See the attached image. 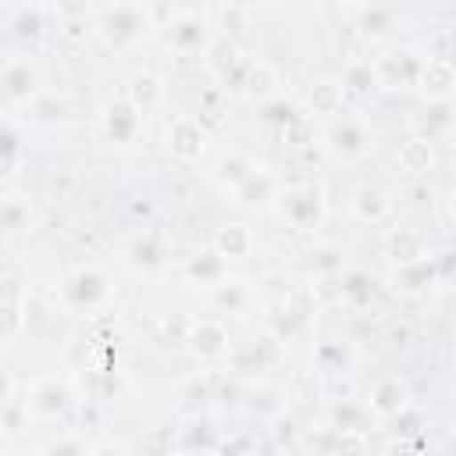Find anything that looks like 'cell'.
<instances>
[{
    "instance_id": "cell-40",
    "label": "cell",
    "mask_w": 456,
    "mask_h": 456,
    "mask_svg": "<svg viewBox=\"0 0 456 456\" xmlns=\"http://www.w3.org/2000/svg\"><path fill=\"white\" fill-rule=\"evenodd\" d=\"M43 452H89V445H82V442H53Z\"/></svg>"
},
{
    "instance_id": "cell-10",
    "label": "cell",
    "mask_w": 456,
    "mask_h": 456,
    "mask_svg": "<svg viewBox=\"0 0 456 456\" xmlns=\"http://www.w3.org/2000/svg\"><path fill=\"white\" fill-rule=\"evenodd\" d=\"M456 89V61L452 57H428L420 64V75H417V93L428 96L431 103H445Z\"/></svg>"
},
{
    "instance_id": "cell-27",
    "label": "cell",
    "mask_w": 456,
    "mask_h": 456,
    "mask_svg": "<svg viewBox=\"0 0 456 456\" xmlns=\"http://www.w3.org/2000/svg\"><path fill=\"white\" fill-rule=\"evenodd\" d=\"M395 160H399V167H403L406 175H424V171H431V164H435V153H431V139H424V135H413V139H406V142L399 146Z\"/></svg>"
},
{
    "instance_id": "cell-39",
    "label": "cell",
    "mask_w": 456,
    "mask_h": 456,
    "mask_svg": "<svg viewBox=\"0 0 456 456\" xmlns=\"http://www.w3.org/2000/svg\"><path fill=\"white\" fill-rule=\"evenodd\" d=\"M18 32H21V36H36V32H39V14H36V11H32V14L21 11V18H18Z\"/></svg>"
},
{
    "instance_id": "cell-34",
    "label": "cell",
    "mask_w": 456,
    "mask_h": 456,
    "mask_svg": "<svg viewBox=\"0 0 456 456\" xmlns=\"http://www.w3.org/2000/svg\"><path fill=\"white\" fill-rule=\"evenodd\" d=\"M392 21H395L392 7H381V4H370V7H363V14H360V28H363V36H381V32L392 28Z\"/></svg>"
},
{
    "instance_id": "cell-31",
    "label": "cell",
    "mask_w": 456,
    "mask_h": 456,
    "mask_svg": "<svg viewBox=\"0 0 456 456\" xmlns=\"http://www.w3.org/2000/svg\"><path fill=\"white\" fill-rule=\"evenodd\" d=\"M25 114L32 118V121H43V125H50V121H61L64 114H68V103L57 96V93H46V89H39L28 103H25Z\"/></svg>"
},
{
    "instance_id": "cell-16",
    "label": "cell",
    "mask_w": 456,
    "mask_h": 456,
    "mask_svg": "<svg viewBox=\"0 0 456 456\" xmlns=\"http://www.w3.org/2000/svg\"><path fill=\"white\" fill-rule=\"evenodd\" d=\"M182 271H185V278H189L192 285L214 289L217 281H224V278H228V256H221L217 249H203V253L189 256Z\"/></svg>"
},
{
    "instance_id": "cell-22",
    "label": "cell",
    "mask_w": 456,
    "mask_h": 456,
    "mask_svg": "<svg viewBox=\"0 0 456 456\" xmlns=\"http://www.w3.org/2000/svg\"><path fill=\"white\" fill-rule=\"evenodd\" d=\"M349 207H353V214H356L360 221L378 224V221H385V217H388L392 200H388V192H381L378 185H360V189H353Z\"/></svg>"
},
{
    "instance_id": "cell-11",
    "label": "cell",
    "mask_w": 456,
    "mask_h": 456,
    "mask_svg": "<svg viewBox=\"0 0 456 456\" xmlns=\"http://www.w3.org/2000/svg\"><path fill=\"white\" fill-rule=\"evenodd\" d=\"M367 406L374 410V417L381 420H392L399 417L403 410H410V385L399 378V374H385L374 381L370 395H367Z\"/></svg>"
},
{
    "instance_id": "cell-38",
    "label": "cell",
    "mask_w": 456,
    "mask_h": 456,
    "mask_svg": "<svg viewBox=\"0 0 456 456\" xmlns=\"http://www.w3.org/2000/svg\"><path fill=\"white\" fill-rule=\"evenodd\" d=\"M53 7H57V14H61L64 21H78V18H86L89 0H53Z\"/></svg>"
},
{
    "instance_id": "cell-26",
    "label": "cell",
    "mask_w": 456,
    "mask_h": 456,
    "mask_svg": "<svg viewBox=\"0 0 456 456\" xmlns=\"http://www.w3.org/2000/svg\"><path fill=\"white\" fill-rule=\"evenodd\" d=\"M256 164L246 157V153H239V150H224L221 157H217V164H214V178L224 185V189H239L246 178H249V171H253Z\"/></svg>"
},
{
    "instance_id": "cell-35",
    "label": "cell",
    "mask_w": 456,
    "mask_h": 456,
    "mask_svg": "<svg viewBox=\"0 0 456 456\" xmlns=\"http://www.w3.org/2000/svg\"><path fill=\"white\" fill-rule=\"evenodd\" d=\"M310 267H314L321 278L342 274V249H338V246H317V249H310Z\"/></svg>"
},
{
    "instance_id": "cell-41",
    "label": "cell",
    "mask_w": 456,
    "mask_h": 456,
    "mask_svg": "<svg viewBox=\"0 0 456 456\" xmlns=\"http://www.w3.org/2000/svg\"><path fill=\"white\" fill-rule=\"evenodd\" d=\"M449 217H452V221H456V189H452V192H449Z\"/></svg>"
},
{
    "instance_id": "cell-3",
    "label": "cell",
    "mask_w": 456,
    "mask_h": 456,
    "mask_svg": "<svg viewBox=\"0 0 456 456\" xmlns=\"http://www.w3.org/2000/svg\"><path fill=\"white\" fill-rule=\"evenodd\" d=\"M110 299V285L96 267H78L61 281V303L68 310H96Z\"/></svg>"
},
{
    "instance_id": "cell-2",
    "label": "cell",
    "mask_w": 456,
    "mask_h": 456,
    "mask_svg": "<svg viewBox=\"0 0 456 456\" xmlns=\"http://www.w3.org/2000/svg\"><path fill=\"white\" fill-rule=\"evenodd\" d=\"M281 217L292 232H314L324 221V192L314 182H296L278 192Z\"/></svg>"
},
{
    "instance_id": "cell-1",
    "label": "cell",
    "mask_w": 456,
    "mask_h": 456,
    "mask_svg": "<svg viewBox=\"0 0 456 456\" xmlns=\"http://www.w3.org/2000/svg\"><path fill=\"white\" fill-rule=\"evenodd\" d=\"M96 32H100V39H103L110 50H132V46H139V43L150 36V14H146L142 4L121 0V4H114V7L100 18Z\"/></svg>"
},
{
    "instance_id": "cell-17",
    "label": "cell",
    "mask_w": 456,
    "mask_h": 456,
    "mask_svg": "<svg viewBox=\"0 0 456 456\" xmlns=\"http://www.w3.org/2000/svg\"><path fill=\"white\" fill-rule=\"evenodd\" d=\"M438 281V260L435 256H420V260H410V264H399L395 274H392V285L399 292H424Z\"/></svg>"
},
{
    "instance_id": "cell-37",
    "label": "cell",
    "mask_w": 456,
    "mask_h": 456,
    "mask_svg": "<svg viewBox=\"0 0 456 456\" xmlns=\"http://www.w3.org/2000/svg\"><path fill=\"white\" fill-rule=\"evenodd\" d=\"M18 132L7 125V132H4V175H14V160H18Z\"/></svg>"
},
{
    "instance_id": "cell-24",
    "label": "cell",
    "mask_w": 456,
    "mask_h": 456,
    "mask_svg": "<svg viewBox=\"0 0 456 456\" xmlns=\"http://www.w3.org/2000/svg\"><path fill=\"white\" fill-rule=\"evenodd\" d=\"M242 96H249V100H271V96H278V71L267 64V61H253L249 64V71H246V78H242V89H239Z\"/></svg>"
},
{
    "instance_id": "cell-8",
    "label": "cell",
    "mask_w": 456,
    "mask_h": 456,
    "mask_svg": "<svg viewBox=\"0 0 456 456\" xmlns=\"http://www.w3.org/2000/svg\"><path fill=\"white\" fill-rule=\"evenodd\" d=\"M25 403H28V413L53 420V417H64L71 410V388L61 378H39V381H32Z\"/></svg>"
},
{
    "instance_id": "cell-28",
    "label": "cell",
    "mask_w": 456,
    "mask_h": 456,
    "mask_svg": "<svg viewBox=\"0 0 456 456\" xmlns=\"http://www.w3.org/2000/svg\"><path fill=\"white\" fill-rule=\"evenodd\" d=\"M342 89H346V96L353 93V96H367L370 89H378L381 82H378V68H374V61H349L346 68H342Z\"/></svg>"
},
{
    "instance_id": "cell-36",
    "label": "cell",
    "mask_w": 456,
    "mask_h": 456,
    "mask_svg": "<svg viewBox=\"0 0 456 456\" xmlns=\"http://www.w3.org/2000/svg\"><path fill=\"white\" fill-rule=\"evenodd\" d=\"M445 114H449L445 107H438V110H431V118H428V121L420 125V135H424V139H435V135H442V132L449 128V118H445Z\"/></svg>"
},
{
    "instance_id": "cell-43",
    "label": "cell",
    "mask_w": 456,
    "mask_h": 456,
    "mask_svg": "<svg viewBox=\"0 0 456 456\" xmlns=\"http://www.w3.org/2000/svg\"><path fill=\"white\" fill-rule=\"evenodd\" d=\"M264 4H285V0H264Z\"/></svg>"
},
{
    "instance_id": "cell-6",
    "label": "cell",
    "mask_w": 456,
    "mask_h": 456,
    "mask_svg": "<svg viewBox=\"0 0 456 456\" xmlns=\"http://www.w3.org/2000/svg\"><path fill=\"white\" fill-rule=\"evenodd\" d=\"M185 346L192 349V356H200V360H224L228 353H232V342H228V328L221 324V321H214V317H200V321H192L189 324V331H185Z\"/></svg>"
},
{
    "instance_id": "cell-7",
    "label": "cell",
    "mask_w": 456,
    "mask_h": 456,
    "mask_svg": "<svg viewBox=\"0 0 456 456\" xmlns=\"http://www.w3.org/2000/svg\"><path fill=\"white\" fill-rule=\"evenodd\" d=\"M328 150L338 160H360L370 150V128L360 118H338L328 128Z\"/></svg>"
},
{
    "instance_id": "cell-20",
    "label": "cell",
    "mask_w": 456,
    "mask_h": 456,
    "mask_svg": "<svg viewBox=\"0 0 456 456\" xmlns=\"http://www.w3.org/2000/svg\"><path fill=\"white\" fill-rule=\"evenodd\" d=\"M278 178L267 171V167H253L249 171V178L235 189V200L239 203H246V207H264V203H271V200H278Z\"/></svg>"
},
{
    "instance_id": "cell-30",
    "label": "cell",
    "mask_w": 456,
    "mask_h": 456,
    "mask_svg": "<svg viewBox=\"0 0 456 456\" xmlns=\"http://www.w3.org/2000/svg\"><path fill=\"white\" fill-rule=\"evenodd\" d=\"M210 296H214V306H221V310H228V314H242L246 303H249V289H246V281H239V278L217 281V285L210 289Z\"/></svg>"
},
{
    "instance_id": "cell-33",
    "label": "cell",
    "mask_w": 456,
    "mask_h": 456,
    "mask_svg": "<svg viewBox=\"0 0 456 456\" xmlns=\"http://www.w3.org/2000/svg\"><path fill=\"white\" fill-rule=\"evenodd\" d=\"M296 118H303V114L296 110V103H292V100L271 96V100H264V103H260V121H267V125L285 128V125H292Z\"/></svg>"
},
{
    "instance_id": "cell-9",
    "label": "cell",
    "mask_w": 456,
    "mask_h": 456,
    "mask_svg": "<svg viewBox=\"0 0 456 456\" xmlns=\"http://www.w3.org/2000/svg\"><path fill=\"white\" fill-rule=\"evenodd\" d=\"M167 46L182 57H192V53H207L210 50V32H207V21L192 11L171 18L167 25Z\"/></svg>"
},
{
    "instance_id": "cell-13",
    "label": "cell",
    "mask_w": 456,
    "mask_h": 456,
    "mask_svg": "<svg viewBox=\"0 0 456 456\" xmlns=\"http://www.w3.org/2000/svg\"><path fill=\"white\" fill-rule=\"evenodd\" d=\"M39 93V71L28 57H11L4 64V96L7 103H28Z\"/></svg>"
},
{
    "instance_id": "cell-42",
    "label": "cell",
    "mask_w": 456,
    "mask_h": 456,
    "mask_svg": "<svg viewBox=\"0 0 456 456\" xmlns=\"http://www.w3.org/2000/svg\"><path fill=\"white\" fill-rule=\"evenodd\" d=\"M445 445H449V449H456V435H452V438H449V442H445Z\"/></svg>"
},
{
    "instance_id": "cell-23",
    "label": "cell",
    "mask_w": 456,
    "mask_h": 456,
    "mask_svg": "<svg viewBox=\"0 0 456 456\" xmlns=\"http://www.w3.org/2000/svg\"><path fill=\"white\" fill-rule=\"evenodd\" d=\"M14 278L7 274V292H4V314H0V328H4V342H14L21 328H28V310H25V296L14 292Z\"/></svg>"
},
{
    "instance_id": "cell-5",
    "label": "cell",
    "mask_w": 456,
    "mask_h": 456,
    "mask_svg": "<svg viewBox=\"0 0 456 456\" xmlns=\"http://www.w3.org/2000/svg\"><path fill=\"white\" fill-rule=\"evenodd\" d=\"M164 139H167V153H171L178 164H192V160H200L203 150H207V128H203L196 118H189V114L171 118Z\"/></svg>"
},
{
    "instance_id": "cell-4",
    "label": "cell",
    "mask_w": 456,
    "mask_h": 456,
    "mask_svg": "<svg viewBox=\"0 0 456 456\" xmlns=\"http://www.w3.org/2000/svg\"><path fill=\"white\" fill-rule=\"evenodd\" d=\"M100 128L114 146H132L142 135V110L132 100H107L100 110Z\"/></svg>"
},
{
    "instance_id": "cell-14",
    "label": "cell",
    "mask_w": 456,
    "mask_h": 456,
    "mask_svg": "<svg viewBox=\"0 0 456 456\" xmlns=\"http://www.w3.org/2000/svg\"><path fill=\"white\" fill-rule=\"evenodd\" d=\"M381 249H385V256H388L395 267H399V264H410V260H420V256H428L424 235H420L417 228H410V224L388 228V235H385Z\"/></svg>"
},
{
    "instance_id": "cell-12",
    "label": "cell",
    "mask_w": 456,
    "mask_h": 456,
    "mask_svg": "<svg viewBox=\"0 0 456 456\" xmlns=\"http://www.w3.org/2000/svg\"><path fill=\"white\" fill-rule=\"evenodd\" d=\"M420 57H413L410 50H392V53H381L374 61L378 68V82L385 89H399V86H417V75H420Z\"/></svg>"
},
{
    "instance_id": "cell-32",
    "label": "cell",
    "mask_w": 456,
    "mask_h": 456,
    "mask_svg": "<svg viewBox=\"0 0 456 456\" xmlns=\"http://www.w3.org/2000/svg\"><path fill=\"white\" fill-rule=\"evenodd\" d=\"M0 221H4V228H7V235L25 232L28 221H32V207H28V200L18 196V192H7L4 203H0Z\"/></svg>"
},
{
    "instance_id": "cell-21",
    "label": "cell",
    "mask_w": 456,
    "mask_h": 456,
    "mask_svg": "<svg viewBox=\"0 0 456 456\" xmlns=\"http://www.w3.org/2000/svg\"><path fill=\"white\" fill-rule=\"evenodd\" d=\"M306 103H310V114L335 118V114H342L346 89H342V82H335V78H317V82L306 89Z\"/></svg>"
},
{
    "instance_id": "cell-15",
    "label": "cell",
    "mask_w": 456,
    "mask_h": 456,
    "mask_svg": "<svg viewBox=\"0 0 456 456\" xmlns=\"http://www.w3.org/2000/svg\"><path fill=\"white\" fill-rule=\"evenodd\" d=\"M328 420L338 435H360L370 428L374 420V410L367 403H356V399H331V410H328Z\"/></svg>"
},
{
    "instance_id": "cell-29",
    "label": "cell",
    "mask_w": 456,
    "mask_h": 456,
    "mask_svg": "<svg viewBox=\"0 0 456 456\" xmlns=\"http://www.w3.org/2000/svg\"><path fill=\"white\" fill-rule=\"evenodd\" d=\"M314 363H317L324 374H346L349 363H353V349H349L346 342H338V338H324V342H317V349H314Z\"/></svg>"
},
{
    "instance_id": "cell-25",
    "label": "cell",
    "mask_w": 456,
    "mask_h": 456,
    "mask_svg": "<svg viewBox=\"0 0 456 456\" xmlns=\"http://www.w3.org/2000/svg\"><path fill=\"white\" fill-rule=\"evenodd\" d=\"M253 246H256V239H253V232H249L246 224H224V228H217V235H214V249H217L221 256H228V260L249 256Z\"/></svg>"
},
{
    "instance_id": "cell-19",
    "label": "cell",
    "mask_w": 456,
    "mask_h": 456,
    "mask_svg": "<svg viewBox=\"0 0 456 456\" xmlns=\"http://www.w3.org/2000/svg\"><path fill=\"white\" fill-rule=\"evenodd\" d=\"M125 256H128V264H132L135 271H157V267L167 260V242H164L160 235H153V232H142V235H135V239L128 242Z\"/></svg>"
},
{
    "instance_id": "cell-18",
    "label": "cell",
    "mask_w": 456,
    "mask_h": 456,
    "mask_svg": "<svg viewBox=\"0 0 456 456\" xmlns=\"http://www.w3.org/2000/svg\"><path fill=\"white\" fill-rule=\"evenodd\" d=\"M125 100H132L142 114L146 110H153V107H160L164 103V78L157 75V71H135L128 82H125Z\"/></svg>"
}]
</instances>
